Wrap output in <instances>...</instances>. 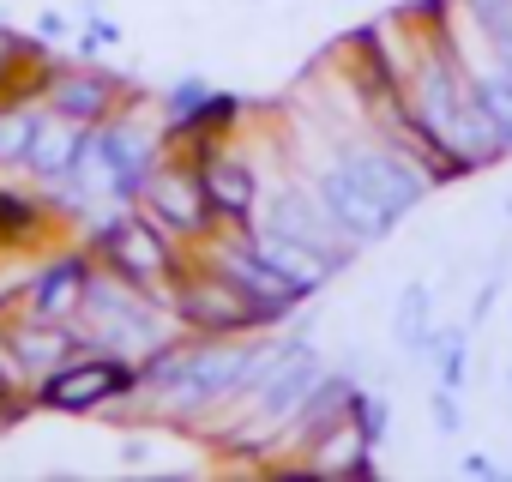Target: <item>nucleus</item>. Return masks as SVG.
I'll use <instances>...</instances> for the list:
<instances>
[{
  "mask_svg": "<svg viewBox=\"0 0 512 482\" xmlns=\"http://www.w3.org/2000/svg\"><path fill=\"white\" fill-rule=\"evenodd\" d=\"M470 79H476V97L488 103V115L500 121V133L512 145V73L500 61H488V67H470Z\"/></svg>",
  "mask_w": 512,
  "mask_h": 482,
  "instance_id": "16",
  "label": "nucleus"
},
{
  "mask_svg": "<svg viewBox=\"0 0 512 482\" xmlns=\"http://www.w3.org/2000/svg\"><path fill=\"white\" fill-rule=\"evenodd\" d=\"M350 398H356V380L326 368V374H320V386L308 392V404H302V410H296V422H290V428H296V440H320L332 422H344V416H350Z\"/></svg>",
  "mask_w": 512,
  "mask_h": 482,
  "instance_id": "13",
  "label": "nucleus"
},
{
  "mask_svg": "<svg viewBox=\"0 0 512 482\" xmlns=\"http://www.w3.org/2000/svg\"><path fill=\"white\" fill-rule=\"evenodd\" d=\"M199 181H205V199H211L217 223H253V211H260V199H266L253 163L235 157V151H205L199 157Z\"/></svg>",
  "mask_w": 512,
  "mask_h": 482,
  "instance_id": "8",
  "label": "nucleus"
},
{
  "mask_svg": "<svg viewBox=\"0 0 512 482\" xmlns=\"http://www.w3.org/2000/svg\"><path fill=\"white\" fill-rule=\"evenodd\" d=\"M133 392H139V362L109 356V350H79L73 362L43 374L31 398L43 410H103L115 398H133Z\"/></svg>",
  "mask_w": 512,
  "mask_h": 482,
  "instance_id": "1",
  "label": "nucleus"
},
{
  "mask_svg": "<svg viewBox=\"0 0 512 482\" xmlns=\"http://www.w3.org/2000/svg\"><path fill=\"white\" fill-rule=\"evenodd\" d=\"M139 217L157 229V235H169L175 248H187V241H205V229L217 223V211H211V199H205V181H199V163H157V175L145 181V193H139Z\"/></svg>",
  "mask_w": 512,
  "mask_h": 482,
  "instance_id": "3",
  "label": "nucleus"
},
{
  "mask_svg": "<svg viewBox=\"0 0 512 482\" xmlns=\"http://www.w3.org/2000/svg\"><path fill=\"white\" fill-rule=\"evenodd\" d=\"M37 223H43V199H25V193H13V187H0V235L19 241V235H31Z\"/></svg>",
  "mask_w": 512,
  "mask_h": 482,
  "instance_id": "17",
  "label": "nucleus"
},
{
  "mask_svg": "<svg viewBox=\"0 0 512 482\" xmlns=\"http://www.w3.org/2000/svg\"><path fill=\"white\" fill-rule=\"evenodd\" d=\"M91 272H97V254H91V248H85V254H67V260H55V266L25 290V320H73V314H79V302H85Z\"/></svg>",
  "mask_w": 512,
  "mask_h": 482,
  "instance_id": "9",
  "label": "nucleus"
},
{
  "mask_svg": "<svg viewBox=\"0 0 512 482\" xmlns=\"http://www.w3.org/2000/svg\"><path fill=\"white\" fill-rule=\"evenodd\" d=\"M43 97L61 109V115H79V121H109L115 115V103H121V91L103 79V73H91V67H61V73H49L43 79Z\"/></svg>",
  "mask_w": 512,
  "mask_h": 482,
  "instance_id": "10",
  "label": "nucleus"
},
{
  "mask_svg": "<svg viewBox=\"0 0 512 482\" xmlns=\"http://www.w3.org/2000/svg\"><path fill=\"white\" fill-rule=\"evenodd\" d=\"M308 181H314V193L326 199V211L344 223V235L356 241V248H368V241H386V235H392L398 211H392V205H386V199H380V193L344 163V151H332Z\"/></svg>",
  "mask_w": 512,
  "mask_h": 482,
  "instance_id": "6",
  "label": "nucleus"
},
{
  "mask_svg": "<svg viewBox=\"0 0 512 482\" xmlns=\"http://www.w3.org/2000/svg\"><path fill=\"white\" fill-rule=\"evenodd\" d=\"M428 410H434V428H440V434H458V428H464V410H458V392H452V386H434Z\"/></svg>",
  "mask_w": 512,
  "mask_h": 482,
  "instance_id": "20",
  "label": "nucleus"
},
{
  "mask_svg": "<svg viewBox=\"0 0 512 482\" xmlns=\"http://www.w3.org/2000/svg\"><path fill=\"white\" fill-rule=\"evenodd\" d=\"M350 422L368 434V446H380V440H386V422H392V416H386V398L356 386V398H350Z\"/></svg>",
  "mask_w": 512,
  "mask_h": 482,
  "instance_id": "19",
  "label": "nucleus"
},
{
  "mask_svg": "<svg viewBox=\"0 0 512 482\" xmlns=\"http://www.w3.org/2000/svg\"><path fill=\"white\" fill-rule=\"evenodd\" d=\"M434 314V290L428 284H404L398 308H392V338L410 362H434V344H440V326L428 320Z\"/></svg>",
  "mask_w": 512,
  "mask_h": 482,
  "instance_id": "12",
  "label": "nucleus"
},
{
  "mask_svg": "<svg viewBox=\"0 0 512 482\" xmlns=\"http://www.w3.org/2000/svg\"><path fill=\"white\" fill-rule=\"evenodd\" d=\"M247 235H253V248H260V254H266V260H272V266H278L284 278H296V284H302L308 296H314V290H320V284H326V278L338 272V266H332V260H326L320 248H308V241H296V235H284V229L247 223Z\"/></svg>",
  "mask_w": 512,
  "mask_h": 482,
  "instance_id": "11",
  "label": "nucleus"
},
{
  "mask_svg": "<svg viewBox=\"0 0 512 482\" xmlns=\"http://www.w3.org/2000/svg\"><path fill=\"white\" fill-rule=\"evenodd\" d=\"M37 109H43V97H37V103H25V97H0V163H25Z\"/></svg>",
  "mask_w": 512,
  "mask_h": 482,
  "instance_id": "14",
  "label": "nucleus"
},
{
  "mask_svg": "<svg viewBox=\"0 0 512 482\" xmlns=\"http://www.w3.org/2000/svg\"><path fill=\"white\" fill-rule=\"evenodd\" d=\"M253 223H266V229H284V235L308 241V248H320L338 272H344L350 254H356V241H350L344 223L326 211V199L314 193V181H284V187H272V193L260 199V211H253Z\"/></svg>",
  "mask_w": 512,
  "mask_h": 482,
  "instance_id": "4",
  "label": "nucleus"
},
{
  "mask_svg": "<svg viewBox=\"0 0 512 482\" xmlns=\"http://www.w3.org/2000/svg\"><path fill=\"white\" fill-rule=\"evenodd\" d=\"M91 151V121H79V115H61L49 97H43V109H37V127H31V145H25V163L19 169H31L37 181H67L73 175V163Z\"/></svg>",
  "mask_w": 512,
  "mask_h": 482,
  "instance_id": "7",
  "label": "nucleus"
},
{
  "mask_svg": "<svg viewBox=\"0 0 512 482\" xmlns=\"http://www.w3.org/2000/svg\"><path fill=\"white\" fill-rule=\"evenodd\" d=\"M169 302H175V320L187 332H205V338H229V332H247V326H266V314L211 266L205 272H181Z\"/></svg>",
  "mask_w": 512,
  "mask_h": 482,
  "instance_id": "5",
  "label": "nucleus"
},
{
  "mask_svg": "<svg viewBox=\"0 0 512 482\" xmlns=\"http://www.w3.org/2000/svg\"><path fill=\"white\" fill-rule=\"evenodd\" d=\"M211 97H217V91H211L205 79H181V85H169V97H163V115H169V127L193 121V115H199Z\"/></svg>",
  "mask_w": 512,
  "mask_h": 482,
  "instance_id": "18",
  "label": "nucleus"
},
{
  "mask_svg": "<svg viewBox=\"0 0 512 482\" xmlns=\"http://www.w3.org/2000/svg\"><path fill=\"white\" fill-rule=\"evenodd\" d=\"M434 374H440V386H452V392H464L470 380V326H440V344H434Z\"/></svg>",
  "mask_w": 512,
  "mask_h": 482,
  "instance_id": "15",
  "label": "nucleus"
},
{
  "mask_svg": "<svg viewBox=\"0 0 512 482\" xmlns=\"http://www.w3.org/2000/svg\"><path fill=\"white\" fill-rule=\"evenodd\" d=\"M464 476H494V458L488 452H464Z\"/></svg>",
  "mask_w": 512,
  "mask_h": 482,
  "instance_id": "22",
  "label": "nucleus"
},
{
  "mask_svg": "<svg viewBox=\"0 0 512 482\" xmlns=\"http://www.w3.org/2000/svg\"><path fill=\"white\" fill-rule=\"evenodd\" d=\"M205 266L211 272H223L253 308L266 314V326L272 320H284V314H296L302 302H308V290L296 284V278H284L260 248H253V235H247V223H241V235H223V241H205Z\"/></svg>",
  "mask_w": 512,
  "mask_h": 482,
  "instance_id": "2",
  "label": "nucleus"
},
{
  "mask_svg": "<svg viewBox=\"0 0 512 482\" xmlns=\"http://www.w3.org/2000/svg\"><path fill=\"white\" fill-rule=\"evenodd\" d=\"M494 302H500V278H482V290H476V296H470V326H482V320H488V308H494Z\"/></svg>",
  "mask_w": 512,
  "mask_h": 482,
  "instance_id": "21",
  "label": "nucleus"
}]
</instances>
